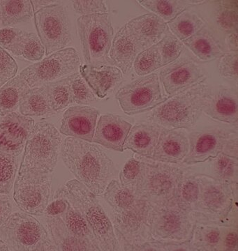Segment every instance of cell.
Returning <instances> with one entry per match:
<instances>
[{
  "label": "cell",
  "mask_w": 238,
  "mask_h": 251,
  "mask_svg": "<svg viewBox=\"0 0 238 251\" xmlns=\"http://www.w3.org/2000/svg\"><path fill=\"white\" fill-rule=\"evenodd\" d=\"M206 1H192V0H190V1H185V2L186 3V4H203V2H206Z\"/></svg>",
  "instance_id": "6f0895ef"
},
{
  "label": "cell",
  "mask_w": 238,
  "mask_h": 251,
  "mask_svg": "<svg viewBox=\"0 0 238 251\" xmlns=\"http://www.w3.org/2000/svg\"><path fill=\"white\" fill-rule=\"evenodd\" d=\"M183 44L198 59L204 62L215 60L225 53L220 41L207 25L191 37L183 41Z\"/></svg>",
  "instance_id": "484cf974"
},
{
  "label": "cell",
  "mask_w": 238,
  "mask_h": 251,
  "mask_svg": "<svg viewBox=\"0 0 238 251\" xmlns=\"http://www.w3.org/2000/svg\"><path fill=\"white\" fill-rule=\"evenodd\" d=\"M77 27L86 64L101 66L107 63L112 64L109 52L114 29L109 14L81 16L77 19Z\"/></svg>",
  "instance_id": "ba28073f"
},
{
  "label": "cell",
  "mask_w": 238,
  "mask_h": 251,
  "mask_svg": "<svg viewBox=\"0 0 238 251\" xmlns=\"http://www.w3.org/2000/svg\"><path fill=\"white\" fill-rule=\"evenodd\" d=\"M189 151V138L183 130L162 127L151 159L159 163L179 164Z\"/></svg>",
  "instance_id": "ffe728a7"
},
{
  "label": "cell",
  "mask_w": 238,
  "mask_h": 251,
  "mask_svg": "<svg viewBox=\"0 0 238 251\" xmlns=\"http://www.w3.org/2000/svg\"><path fill=\"white\" fill-rule=\"evenodd\" d=\"M138 3L165 22H169L186 9L185 1L178 0H140Z\"/></svg>",
  "instance_id": "e575fe53"
},
{
  "label": "cell",
  "mask_w": 238,
  "mask_h": 251,
  "mask_svg": "<svg viewBox=\"0 0 238 251\" xmlns=\"http://www.w3.org/2000/svg\"><path fill=\"white\" fill-rule=\"evenodd\" d=\"M0 238L11 251H57L45 227L26 212L11 214L0 227Z\"/></svg>",
  "instance_id": "52a82bcc"
},
{
  "label": "cell",
  "mask_w": 238,
  "mask_h": 251,
  "mask_svg": "<svg viewBox=\"0 0 238 251\" xmlns=\"http://www.w3.org/2000/svg\"><path fill=\"white\" fill-rule=\"evenodd\" d=\"M189 151L183 163L189 166L213 159L219 153L238 158L236 130L212 128L192 132L189 136Z\"/></svg>",
  "instance_id": "8fae6325"
},
{
  "label": "cell",
  "mask_w": 238,
  "mask_h": 251,
  "mask_svg": "<svg viewBox=\"0 0 238 251\" xmlns=\"http://www.w3.org/2000/svg\"><path fill=\"white\" fill-rule=\"evenodd\" d=\"M161 129V126L151 122L137 124L132 127L127 135L124 151L130 150L140 156L151 159Z\"/></svg>",
  "instance_id": "cb8c5ba5"
},
{
  "label": "cell",
  "mask_w": 238,
  "mask_h": 251,
  "mask_svg": "<svg viewBox=\"0 0 238 251\" xmlns=\"http://www.w3.org/2000/svg\"><path fill=\"white\" fill-rule=\"evenodd\" d=\"M20 112L27 117H41L53 115L49 94L45 86L34 87L23 97L19 107Z\"/></svg>",
  "instance_id": "4dcf8cb0"
},
{
  "label": "cell",
  "mask_w": 238,
  "mask_h": 251,
  "mask_svg": "<svg viewBox=\"0 0 238 251\" xmlns=\"http://www.w3.org/2000/svg\"><path fill=\"white\" fill-rule=\"evenodd\" d=\"M80 65L77 50L66 48L23 69L20 75L34 88L69 77L79 72Z\"/></svg>",
  "instance_id": "7c38bea8"
},
{
  "label": "cell",
  "mask_w": 238,
  "mask_h": 251,
  "mask_svg": "<svg viewBox=\"0 0 238 251\" xmlns=\"http://www.w3.org/2000/svg\"><path fill=\"white\" fill-rule=\"evenodd\" d=\"M115 99L122 111L133 116L157 108L168 98L162 96L158 74H151L122 87L115 94Z\"/></svg>",
  "instance_id": "5bb4252c"
},
{
  "label": "cell",
  "mask_w": 238,
  "mask_h": 251,
  "mask_svg": "<svg viewBox=\"0 0 238 251\" xmlns=\"http://www.w3.org/2000/svg\"><path fill=\"white\" fill-rule=\"evenodd\" d=\"M226 44L230 52H238V33L228 34L226 38Z\"/></svg>",
  "instance_id": "db71d44e"
},
{
  "label": "cell",
  "mask_w": 238,
  "mask_h": 251,
  "mask_svg": "<svg viewBox=\"0 0 238 251\" xmlns=\"http://www.w3.org/2000/svg\"><path fill=\"white\" fill-rule=\"evenodd\" d=\"M238 158L224 153H219L213 158L212 165V176L228 184H238Z\"/></svg>",
  "instance_id": "8d00e7d4"
},
{
  "label": "cell",
  "mask_w": 238,
  "mask_h": 251,
  "mask_svg": "<svg viewBox=\"0 0 238 251\" xmlns=\"http://www.w3.org/2000/svg\"><path fill=\"white\" fill-rule=\"evenodd\" d=\"M11 251L10 250L9 246H8L7 244H6V243H5L4 241L0 238V251Z\"/></svg>",
  "instance_id": "9f6ffc18"
},
{
  "label": "cell",
  "mask_w": 238,
  "mask_h": 251,
  "mask_svg": "<svg viewBox=\"0 0 238 251\" xmlns=\"http://www.w3.org/2000/svg\"><path fill=\"white\" fill-rule=\"evenodd\" d=\"M1 25V11H0V27Z\"/></svg>",
  "instance_id": "680465c9"
},
{
  "label": "cell",
  "mask_w": 238,
  "mask_h": 251,
  "mask_svg": "<svg viewBox=\"0 0 238 251\" xmlns=\"http://www.w3.org/2000/svg\"><path fill=\"white\" fill-rule=\"evenodd\" d=\"M62 143L60 133L53 125L45 121L36 123L25 147L18 175L40 176L52 173Z\"/></svg>",
  "instance_id": "5b68a950"
},
{
  "label": "cell",
  "mask_w": 238,
  "mask_h": 251,
  "mask_svg": "<svg viewBox=\"0 0 238 251\" xmlns=\"http://www.w3.org/2000/svg\"><path fill=\"white\" fill-rule=\"evenodd\" d=\"M60 153L76 179L96 196H102L116 176L113 162L95 143L69 137L62 142Z\"/></svg>",
  "instance_id": "7a4b0ae2"
},
{
  "label": "cell",
  "mask_w": 238,
  "mask_h": 251,
  "mask_svg": "<svg viewBox=\"0 0 238 251\" xmlns=\"http://www.w3.org/2000/svg\"><path fill=\"white\" fill-rule=\"evenodd\" d=\"M46 54V50L39 36L34 33L24 31L18 46L17 57L31 62H39Z\"/></svg>",
  "instance_id": "b9f144b4"
},
{
  "label": "cell",
  "mask_w": 238,
  "mask_h": 251,
  "mask_svg": "<svg viewBox=\"0 0 238 251\" xmlns=\"http://www.w3.org/2000/svg\"><path fill=\"white\" fill-rule=\"evenodd\" d=\"M132 127V124L122 117L105 114L100 117L97 122L92 143L122 152L124 144Z\"/></svg>",
  "instance_id": "44dd1931"
},
{
  "label": "cell",
  "mask_w": 238,
  "mask_h": 251,
  "mask_svg": "<svg viewBox=\"0 0 238 251\" xmlns=\"http://www.w3.org/2000/svg\"><path fill=\"white\" fill-rule=\"evenodd\" d=\"M51 178L48 175H18L14 184V199L16 205L31 215L44 214L51 197Z\"/></svg>",
  "instance_id": "9a60e30c"
},
{
  "label": "cell",
  "mask_w": 238,
  "mask_h": 251,
  "mask_svg": "<svg viewBox=\"0 0 238 251\" xmlns=\"http://www.w3.org/2000/svg\"><path fill=\"white\" fill-rule=\"evenodd\" d=\"M46 223L57 251H94L90 246L69 232L60 216H46Z\"/></svg>",
  "instance_id": "83f0119b"
},
{
  "label": "cell",
  "mask_w": 238,
  "mask_h": 251,
  "mask_svg": "<svg viewBox=\"0 0 238 251\" xmlns=\"http://www.w3.org/2000/svg\"><path fill=\"white\" fill-rule=\"evenodd\" d=\"M208 88L202 83L171 96L154 110L149 120L164 128H191L202 115L203 98Z\"/></svg>",
  "instance_id": "8992f818"
},
{
  "label": "cell",
  "mask_w": 238,
  "mask_h": 251,
  "mask_svg": "<svg viewBox=\"0 0 238 251\" xmlns=\"http://www.w3.org/2000/svg\"><path fill=\"white\" fill-rule=\"evenodd\" d=\"M144 50L133 31L125 24L112 39L109 57L114 65L126 74L133 67L137 55Z\"/></svg>",
  "instance_id": "7402d4cb"
},
{
  "label": "cell",
  "mask_w": 238,
  "mask_h": 251,
  "mask_svg": "<svg viewBox=\"0 0 238 251\" xmlns=\"http://www.w3.org/2000/svg\"><path fill=\"white\" fill-rule=\"evenodd\" d=\"M99 115V110L93 107H70L64 112L59 132L72 138L92 143Z\"/></svg>",
  "instance_id": "d6986e66"
},
{
  "label": "cell",
  "mask_w": 238,
  "mask_h": 251,
  "mask_svg": "<svg viewBox=\"0 0 238 251\" xmlns=\"http://www.w3.org/2000/svg\"><path fill=\"white\" fill-rule=\"evenodd\" d=\"M167 25L172 34L183 42L203 29L206 23L197 13L186 9L167 23Z\"/></svg>",
  "instance_id": "1f68e13d"
},
{
  "label": "cell",
  "mask_w": 238,
  "mask_h": 251,
  "mask_svg": "<svg viewBox=\"0 0 238 251\" xmlns=\"http://www.w3.org/2000/svg\"><path fill=\"white\" fill-rule=\"evenodd\" d=\"M30 89L20 75L0 87V116L4 117L16 112L19 108L23 97Z\"/></svg>",
  "instance_id": "f1b7e54d"
},
{
  "label": "cell",
  "mask_w": 238,
  "mask_h": 251,
  "mask_svg": "<svg viewBox=\"0 0 238 251\" xmlns=\"http://www.w3.org/2000/svg\"><path fill=\"white\" fill-rule=\"evenodd\" d=\"M159 78L166 93L171 97L201 85L207 76L196 61L184 56L162 68Z\"/></svg>",
  "instance_id": "2e32d148"
},
{
  "label": "cell",
  "mask_w": 238,
  "mask_h": 251,
  "mask_svg": "<svg viewBox=\"0 0 238 251\" xmlns=\"http://www.w3.org/2000/svg\"><path fill=\"white\" fill-rule=\"evenodd\" d=\"M67 207V201L63 198L54 199L53 202L48 204L44 214L48 217H54L63 214Z\"/></svg>",
  "instance_id": "816d5d0a"
},
{
  "label": "cell",
  "mask_w": 238,
  "mask_h": 251,
  "mask_svg": "<svg viewBox=\"0 0 238 251\" xmlns=\"http://www.w3.org/2000/svg\"><path fill=\"white\" fill-rule=\"evenodd\" d=\"M156 45L161 54L163 67L179 59L184 50V44L168 29Z\"/></svg>",
  "instance_id": "7bdbcfd3"
},
{
  "label": "cell",
  "mask_w": 238,
  "mask_h": 251,
  "mask_svg": "<svg viewBox=\"0 0 238 251\" xmlns=\"http://www.w3.org/2000/svg\"><path fill=\"white\" fill-rule=\"evenodd\" d=\"M34 24L46 55L64 49L72 41L67 9L60 3L51 4L35 11Z\"/></svg>",
  "instance_id": "30bf717a"
},
{
  "label": "cell",
  "mask_w": 238,
  "mask_h": 251,
  "mask_svg": "<svg viewBox=\"0 0 238 251\" xmlns=\"http://www.w3.org/2000/svg\"><path fill=\"white\" fill-rule=\"evenodd\" d=\"M34 120L18 112L0 120V151L18 156L22 153L34 129Z\"/></svg>",
  "instance_id": "e0dca14e"
},
{
  "label": "cell",
  "mask_w": 238,
  "mask_h": 251,
  "mask_svg": "<svg viewBox=\"0 0 238 251\" xmlns=\"http://www.w3.org/2000/svg\"><path fill=\"white\" fill-rule=\"evenodd\" d=\"M12 212V205L9 198L5 194H0V226L9 217Z\"/></svg>",
  "instance_id": "f5cc1de1"
},
{
  "label": "cell",
  "mask_w": 238,
  "mask_h": 251,
  "mask_svg": "<svg viewBox=\"0 0 238 251\" xmlns=\"http://www.w3.org/2000/svg\"><path fill=\"white\" fill-rule=\"evenodd\" d=\"M17 72V63L4 49L0 47V87L14 78Z\"/></svg>",
  "instance_id": "7dc6e473"
},
{
  "label": "cell",
  "mask_w": 238,
  "mask_h": 251,
  "mask_svg": "<svg viewBox=\"0 0 238 251\" xmlns=\"http://www.w3.org/2000/svg\"><path fill=\"white\" fill-rule=\"evenodd\" d=\"M238 52L224 53L218 61V71L221 76L237 80Z\"/></svg>",
  "instance_id": "c3c4849f"
},
{
  "label": "cell",
  "mask_w": 238,
  "mask_h": 251,
  "mask_svg": "<svg viewBox=\"0 0 238 251\" xmlns=\"http://www.w3.org/2000/svg\"><path fill=\"white\" fill-rule=\"evenodd\" d=\"M80 75L100 99H104L123 81V73L115 66L80 65Z\"/></svg>",
  "instance_id": "603a6c76"
},
{
  "label": "cell",
  "mask_w": 238,
  "mask_h": 251,
  "mask_svg": "<svg viewBox=\"0 0 238 251\" xmlns=\"http://www.w3.org/2000/svg\"><path fill=\"white\" fill-rule=\"evenodd\" d=\"M216 24L221 30L229 34L238 33V1L224 0L218 1L215 11Z\"/></svg>",
  "instance_id": "74e56055"
},
{
  "label": "cell",
  "mask_w": 238,
  "mask_h": 251,
  "mask_svg": "<svg viewBox=\"0 0 238 251\" xmlns=\"http://www.w3.org/2000/svg\"><path fill=\"white\" fill-rule=\"evenodd\" d=\"M72 90L73 101L79 105H87L97 100L95 94L91 90L80 73L77 72L69 76Z\"/></svg>",
  "instance_id": "ee69618b"
},
{
  "label": "cell",
  "mask_w": 238,
  "mask_h": 251,
  "mask_svg": "<svg viewBox=\"0 0 238 251\" xmlns=\"http://www.w3.org/2000/svg\"><path fill=\"white\" fill-rule=\"evenodd\" d=\"M45 86L53 110L61 111L74 103L69 77L46 84Z\"/></svg>",
  "instance_id": "d590c367"
},
{
  "label": "cell",
  "mask_w": 238,
  "mask_h": 251,
  "mask_svg": "<svg viewBox=\"0 0 238 251\" xmlns=\"http://www.w3.org/2000/svg\"><path fill=\"white\" fill-rule=\"evenodd\" d=\"M1 25L4 27L26 22L34 16L32 3L29 0H1Z\"/></svg>",
  "instance_id": "836d02e7"
},
{
  "label": "cell",
  "mask_w": 238,
  "mask_h": 251,
  "mask_svg": "<svg viewBox=\"0 0 238 251\" xmlns=\"http://www.w3.org/2000/svg\"><path fill=\"white\" fill-rule=\"evenodd\" d=\"M199 196L191 214L196 224L237 226L238 184H228L208 175L198 174Z\"/></svg>",
  "instance_id": "3957f363"
},
{
  "label": "cell",
  "mask_w": 238,
  "mask_h": 251,
  "mask_svg": "<svg viewBox=\"0 0 238 251\" xmlns=\"http://www.w3.org/2000/svg\"><path fill=\"white\" fill-rule=\"evenodd\" d=\"M203 112L214 120L227 124L238 120V92L225 85L208 87L203 98Z\"/></svg>",
  "instance_id": "ac0fdd59"
},
{
  "label": "cell",
  "mask_w": 238,
  "mask_h": 251,
  "mask_svg": "<svg viewBox=\"0 0 238 251\" xmlns=\"http://www.w3.org/2000/svg\"><path fill=\"white\" fill-rule=\"evenodd\" d=\"M64 198L80 211L90 226L100 251H120L113 226L98 200L77 179L68 181L56 191L54 199Z\"/></svg>",
  "instance_id": "277c9868"
},
{
  "label": "cell",
  "mask_w": 238,
  "mask_h": 251,
  "mask_svg": "<svg viewBox=\"0 0 238 251\" xmlns=\"http://www.w3.org/2000/svg\"><path fill=\"white\" fill-rule=\"evenodd\" d=\"M24 31L14 27H5L0 29V47L17 56L18 46Z\"/></svg>",
  "instance_id": "bcb514c9"
},
{
  "label": "cell",
  "mask_w": 238,
  "mask_h": 251,
  "mask_svg": "<svg viewBox=\"0 0 238 251\" xmlns=\"http://www.w3.org/2000/svg\"><path fill=\"white\" fill-rule=\"evenodd\" d=\"M199 196V181L198 174H183L180 178L175 199L183 210L192 214L197 204Z\"/></svg>",
  "instance_id": "d6a6232c"
},
{
  "label": "cell",
  "mask_w": 238,
  "mask_h": 251,
  "mask_svg": "<svg viewBox=\"0 0 238 251\" xmlns=\"http://www.w3.org/2000/svg\"><path fill=\"white\" fill-rule=\"evenodd\" d=\"M113 211V228L120 250L136 251L138 247L155 240L150 227L153 203L135 196L113 179L104 193Z\"/></svg>",
  "instance_id": "6da1fadb"
},
{
  "label": "cell",
  "mask_w": 238,
  "mask_h": 251,
  "mask_svg": "<svg viewBox=\"0 0 238 251\" xmlns=\"http://www.w3.org/2000/svg\"><path fill=\"white\" fill-rule=\"evenodd\" d=\"M237 226L228 227L223 240V251H238Z\"/></svg>",
  "instance_id": "f907efd6"
},
{
  "label": "cell",
  "mask_w": 238,
  "mask_h": 251,
  "mask_svg": "<svg viewBox=\"0 0 238 251\" xmlns=\"http://www.w3.org/2000/svg\"><path fill=\"white\" fill-rule=\"evenodd\" d=\"M133 66L135 74L140 77L150 75L157 69L163 67L161 54L156 44L140 52Z\"/></svg>",
  "instance_id": "ab89813d"
},
{
  "label": "cell",
  "mask_w": 238,
  "mask_h": 251,
  "mask_svg": "<svg viewBox=\"0 0 238 251\" xmlns=\"http://www.w3.org/2000/svg\"><path fill=\"white\" fill-rule=\"evenodd\" d=\"M65 200L67 203V209L59 216L63 220L69 232L82 242L90 246L94 251H100L93 232L87 221L80 211L74 207L67 199Z\"/></svg>",
  "instance_id": "f546056e"
},
{
  "label": "cell",
  "mask_w": 238,
  "mask_h": 251,
  "mask_svg": "<svg viewBox=\"0 0 238 251\" xmlns=\"http://www.w3.org/2000/svg\"><path fill=\"white\" fill-rule=\"evenodd\" d=\"M152 251H191V242L189 240L184 242H175V241L153 240L151 242L144 243L138 247L137 250Z\"/></svg>",
  "instance_id": "f6af8a7d"
},
{
  "label": "cell",
  "mask_w": 238,
  "mask_h": 251,
  "mask_svg": "<svg viewBox=\"0 0 238 251\" xmlns=\"http://www.w3.org/2000/svg\"><path fill=\"white\" fill-rule=\"evenodd\" d=\"M196 224L191 214L181 209L175 198L168 202L153 204L150 227L155 240H189Z\"/></svg>",
  "instance_id": "9c48e42d"
},
{
  "label": "cell",
  "mask_w": 238,
  "mask_h": 251,
  "mask_svg": "<svg viewBox=\"0 0 238 251\" xmlns=\"http://www.w3.org/2000/svg\"><path fill=\"white\" fill-rule=\"evenodd\" d=\"M227 227L196 224L190 239L191 251H223V240Z\"/></svg>",
  "instance_id": "4316f807"
},
{
  "label": "cell",
  "mask_w": 238,
  "mask_h": 251,
  "mask_svg": "<svg viewBox=\"0 0 238 251\" xmlns=\"http://www.w3.org/2000/svg\"><path fill=\"white\" fill-rule=\"evenodd\" d=\"M127 25L145 50L158 44L168 29L167 23L153 13L133 18Z\"/></svg>",
  "instance_id": "d4e9b609"
},
{
  "label": "cell",
  "mask_w": 238,
  "mask_h": 251,
  "mask_svg": "<svg viewBox=\"0 0 238 251\" xmlns=\"http://www.w3.org/2000/svg\"><path fill=\"white\" fill-rule=\"evenodd\" d=\"M18 156L0 151V194H9L17 174Z\"/></svg>",
  "instance_id": "60d3db41"
},
{
  "label": "cell",
  "mask_w": 238,
  "mask_h": 251,
  "mask_svg": "<svg viewBox=\"0 0 238 251\" xmlns=\"http://www.w3.org/2000/svg\"><path fill=\"white\" fill-rule=\"evenodd\" d=\"M184 171L168 163H147L143 179L135 195L153 204L174 199L177 187Z\"/></svg>",
  "instance_id": "4fadbf2b"
},
{
  "label": "cell",
  "mask_w": 238,
  "mask_h": 251,
  "mask_svg": "<svg viewBox=\"0 0 238 251\" xmlns=\"http://www.w3.org/2000/svg\"><path fill=\"white\" fill-rule=\"evenodd\" d=\"M145 168L146 162L138 161L134 158H130L119 174L120 184L135 194L143 179Z\"/></svg>",
  "instance_id": "f35d334b"
},
{
  "label": "cell",
  "mask_w": 238,
  "mask_h": 251,
  "mask_svg": "<svg viewBox=\"0 0 238 251\" xmlns=\"http://www.w3.org/2000/svg\"><path fill=\"white\" fill-rule=\"evenodd\" d=\"M53 2L54 1H31L34 12L50 4H53Z\"/></svg>",
  "instance_id": "11a10c76"
},
{
  "label": "cell",
  "mask_w": 238,
  "mask_h": 251,
  "mask_svg": "<svg viewBox=\"0 0 238 251\" xmlns=\"http://www.w3.org/2000/svg\"><path fill=\"white\" fill-rule=\"evenodd\" d=\"M73 7L77 14L82 16H89L97 14H108V9L105 1L102 0L95 1H72Z\"/></svg>",
  "instance_id": "681fc988"
}]
</instances>
